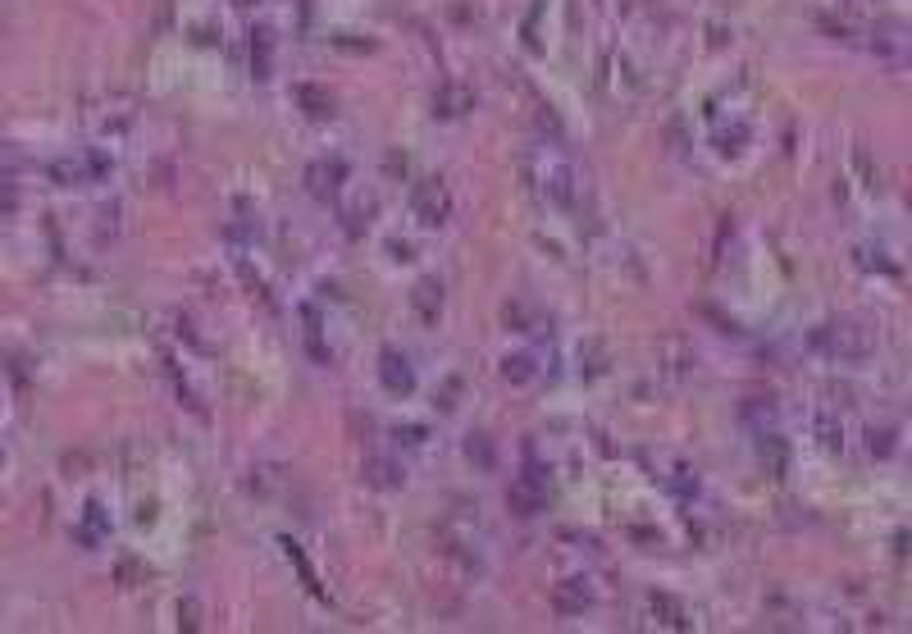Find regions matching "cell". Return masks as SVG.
Segmentation results:
<instances>
[{
  "instance_id": "cell-1",
  "label": "cell",
  "mask_w": 912,
  "mask_h": 634,
  "mask_svg": "<svg viewBox=\"0 0 912 634\" xmlns=\"http://www.w3.org/2000/svg\"><path fill=\"white\" fill-rule=\"evenodd\" d=\"M529 178H534V192H539L548 206H561L570 210L575 201H580V169H575V160L566 156V151H557V146H534L529 151Z\"/></svg>"
},
{
  "instance_id": "cell-2",
  "label": "cell",
  "mask_w": 912,
  "mask_h": 634,
  "mask_svg": "<svg viewBox=\"0 0 912 634\" xmlns=\"http://www.w3.org/2000/svg\"><path fill=\"white\" fill-rule=\"evenodd\" d=\"M812 343H817V352H826L830 361H862V356H871V347H876V333L858 320H835V324H826V329H817Z\"/></svg>"
},
{
  "instance_id": "cell-3",
  "label": "cell",
  "mask_w": 912,
  "mask_h": 634,
  "mask_svg": "<svg viewBox=\"0 0 912 634\" xmlns=\"http://www.w3.org/2000/svg\"><path fill=\"white\" fill-rule=\"evenodd\" d=\"M415 210H420L425 224H443L447 210H452V201H447V192L438 188V183H425V188L415 192Z\"/></svg>"
},
{
  "instance_id": "cell-4",
  "label": "cell",
  "mask_w": 912,
  "mask_h": 634,
  "mask_svg": "<svg viewBox=\"0 0 912 634\" xmlns=\"http://www.w3.org/2000/svg\"><path fill=\"white\" fill-rule=\"evenodd\" d=\"M543 502H548V489H539V484H534V475H525V479H516V484H511V507H516V516H534Z\"/></svg>"
},
{
  "instance_id": "cell-5",
  "label": "cell",
  "mask_w": 912,
  "mask_h": 634,
  "mask_svg": "<svg viewBox=\"0 0 912 634\" xmlns=\"http://www.w3.org/2000/svg\"><path fill=\"white\" fill-rule=\"evenodd\" d=\"M384 388L388 393H411L415 388V375H411V361L397 352H384Z\"/></svg>"
},
{
  "instance_id": "cell-6",
  "label": "cell",
  "mask_w": 912,
  "mask_h": 634,
  "mask_svg": "<svg viewBox=\"0 0 912 634\" xmlns=\"http://www.w3.org/2000/svg\"><path fill=\"white\" fill-rule=\"evenodd\" d=\"M365 470H370V484H374V489H397V484L406 479L402 470L393 466V461H370Z\"/></svg>"
},
{
  "instance_id": "cell-7",
  "label": "cell",
  "mask_w": 912,
  "mask_h": 634,
  "mask_svg": "<svg viewBox=\"0 0 912 634\" xmlns=\"http://www.w3.org/2000/svg\"><path fill=\"white\" fill-rule=\"evenodd\" d=\"M0 206H14V183H10V174H0Z\"/></svg>"
}]
</instances>
